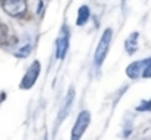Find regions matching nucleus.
Masks as SVG:
<instances>
[{
    "mask_svg": "<svg viewBox=\"0 0 151 140\" xmlns=\"http://www.w3.org/2000/svg\"><path fill=\"white\" fill-rule=\"evenodd\" d=\"M111 38H113V29L111 28H106L103 35H101L100 41H99V45L96 48V54H94V63L96 66L100 67L101 64L104 63V58L107 55V51H109V47L111 43Z\"/></svg>",
    "mask_w": 151,
    "mask_h": 140,
    "instance_id": "1",
    "label": "nucleus"
},
{
    "mask_svg": "<svg viewBox=\"0 0 151 140\" xmlns=\"http://www.w3.org/2000/svg\"><path fill=\"white\" fill-rule=\"evenodd\" d=\"M91 123V114L90 111H81L73 127H72V133H70V140H81V137L84 136L87 127Z\"/></svg>",
    "mask_w": 151,
    "mask_h": 140,
    "instance_id": "2",
    "label": "nucleus"
},
{
    "mask_svg": "<svg viewBox=\"0 0 151 140\" xmlns=\"http://www.w3.org/2000/svg\"><path fill=\"white\" fill-rule=\"evenodd\" d=\"M40 70H41L40 61H38V60L32 61V64L29 66V69L27 70V73L24 75L19 88H21V89H31V88L35 85V82H37V79H38V76H40Z\"/></svg>",
    "mask_w": 151,
    "mask_h": 140,
    "instance_id": "3",
    "label": "nucleus"
},
{
    "mask_svg": "<svg viewBox=\"0 0 151 140\" xmlns=\"http://www.w3.org/2000/svg\"><path fill=\"white\" fill-rule=\"evenodd\" d=\"M3 10L10 16H22L27 12V0H0Z\"/></svg>",
    "mask_w": 151,
    "mask_h": 140,
    "instance_id": "4",
    "label": "nucleus"
},
{
    "mask_svg": "<svg viewBox=\"0 0 151 140\" xmlns=\"http://www.w3.org/2000/svg\"><path fill=\"white\" fill-rule=\"evenodd\" d=\"M69 47V29L68 26H62L60 34L56 40V57L59 60H63Z\"/></svg>",
    "mask_w": 151,
    "mask_h": 140,
    "instance_id": "5",
    "label": "nucleus"
},
{
    "mask_svg": "<svg viewBox=\"0 0 151 140\" xmlns=\"http://www.w3.org/2000/svg\"><path fill=\"white\" fill-rule=\"evenodd\" d=\"M147 63H148V58H144V60H137L134 63H131L128 67H126V75L128 77L131 79H142V73L147 67Z\"/></svg>",
    "mask_w": 151,
    "mask_h": 140,
    "instance_id": "6",
    "label": "nucleus"
},
{
    "mask_svg": "<svg viewBox=\"0 0 151 140\" xmlns=\"http://www.w3.org/2000/svg\"><path fill=\"white\" fill-rule=\"evenodd\" d=\"M138 40H139V34L138 32H132L126 41H125V50L128 54H134L138 50Z\"/></svg>",
    "mask_w": 151,
    "mask_h": 140,
    "instance_id": "7",
    "label": "nucleus"
},
{
    "mask_svg": "<svg viewBox=\"0 0 151 140\" xmlns=\"http://www.w3.org/2000/svg\"><path fill=\"white\" fill-rule=\"evenodd\" d=\"M90 19V9L88 6H81L79 10H78V16H76V25L78 26H82L87 23V21Z\"/></svg>",
    "mask_w": 151,
    "mask_h": 140,
    "instance_id": "8",
    "label": "nucleus"
},
{
    "mask_svg": "<svg viewBox=\"0 0 151 140\" xmlns=\"http://www.w3.org/2000/svg\"><path fill=\"white\" fill-rule=\"evenodd\" d=\"M72 99H73V89L70 88V91L68 93V98H66V107H63L62 108V111H60V114H59V121H62V118H63V112H65V109H68L69 107H70V102H72Z\"/></svg>",
    "mask_w": 151,
    "mask_h": 140,
    "instance_id": "9",
    "label": "nucleus"
},
{
    "mask_svg": "<svg viewBox=\"0 0 151 140\" xmlns=\"http://www.w3.org/2000/svg\"><path fill=\"white\" fill-rule=\"evenodd\" d=\"M138 111H151V99L150 101H142L139 107H137Z\"/></svg>",
    "mask_w": 151,
    "mask_h": 140,
    "instance_id": "10",
    "label": "nucleus"
},
{
    "mask_svg": "<svg viewBox=\"0 0 151 140\" xmlns=\"http://www.w3.org/2000/svg\"><path fill=\"white\" fill-rule=\"evenodd\" d=\"M142 79H151V58H148V63H147V67L142 73Z\"/></svg>",
    "mask_w": 151,
    "mask_h": 140,
    "instance_id": "11",
    "label": "nucleus"
},
{
    "mask_svg": "<svg viewBox=\"0 0 151 140\" xmlns=\"http://www.w3.org/2000/svg\"><path fill=\"white\" fill-rule=\"evenodd\" d=\"M29 51H31V47H29V45H25L24 48H22V50H21V51H18V53H16V55H18V57H27Z\"/></svg>",
    "mask_w": 151,
    "mask_h": 140,
    "instance_id": "12",
    "label": "nucleus"
}]
</instances>
